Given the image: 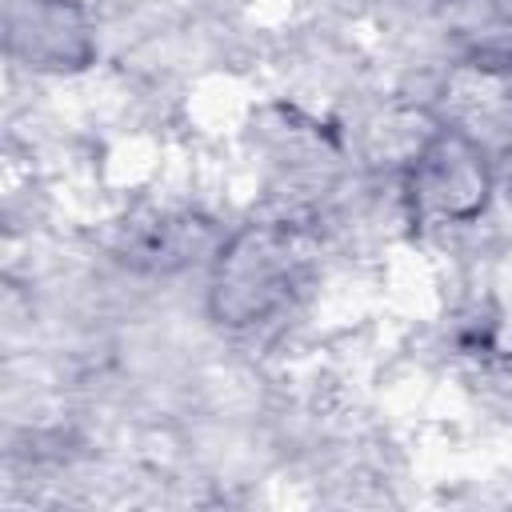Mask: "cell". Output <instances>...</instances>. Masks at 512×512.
<instances>
[{"mask_svg":"<svg viewBox=\"0 0 512 512\" xmlns=\"http://www.w3.org/2000/svg\"><path fill=\"white\" fill-rule=\"evenodd\" d=\"M308 276L304 224L292 216H268L240 224L224 236L208 260L204 308L208 320L228 332H252L296 300Z\"/></svg>","mask_w":512,"mask_h":512,"instance_id":"1","label":"cell"},{"mask_svg":"<svg viewBox=\"0 0 512 512\" xmlns=\"http://www.w3.org/2000/svg\"><path fill=\"white\" fill-rule=\"evenodd\" d=\"M496 196V160L460 132L432 124L400 168V204L416 228L476 224Z\"/></svg>","mask_w":512,"mask_h":512,"instance_id":"2","label":"cell"},{"mask_svg":"<svg viewBox=\"0 0 512 512\" xmlns=\"http://www.w3.org/2000/svg\"><path fill=\"white\" fill-rule=\"evenodd\" d=\"M4 52L40 76H76L96 64V24L84 0H4Z\"/></svg>","mask_w":512,"mask_h":512,"instance_id":"3","label":"cell"},{"mask_svg":"<svg viewBox=\"0 0 512 512\" xmlns=\"http://www.w3.org/2000/svg\"><path fill=\"white\" fill-rule=\"evenodd\" d=\"M428 112L436 124L460 132L484 156H492L496 168L512 160V72L452 60Z\"/></svg>","mask_w":512,"mask_h":512,"instance_id":"4","label":"cell"},{"mask_svg":"<svg viewBox=\"0 0 512 512\" xmlns=\"http://www.w3.org/2000/svg\"><path fill=\"white\" fill-rule=\"evenodd\" d=\"M436 28L452 60L512 72V0H436Z\"/></svg>","mask_w":512,"mask_h":512,"instance_id":"5","label":"cell"}]
</instances>
